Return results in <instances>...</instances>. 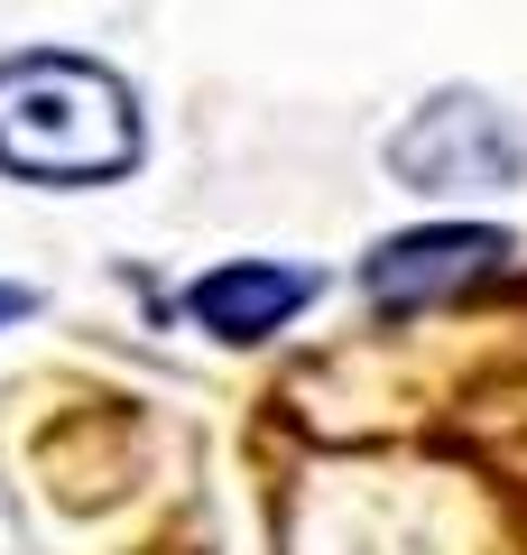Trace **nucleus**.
<instances>
[{"mask_svg":"<svg viewBox=\"0 0 527 555\" xmlns=\"http://www.w3.org/2000/svg\"><path fill=\"white\" fill-rule=\"evenodd\" d=\"M139 167V102L93 56H0V177L112 185Z\"/></svg>","mask_w":527,"mask_h":555,"instance_id":"f257e3e1","label":"nucleus"},{"mask_svg":"<svg viewBox=\"0 0 527 555\" xmlns=\"http://www.w3.org/2000/svg\"><path fill=\"white\" fill-rule=\"evenodd\" d=\"M389 167L416 195H509L527 177V120L490 93H435L408 130L389 139Z\"/></svg>","mask_w":527,"mask_h":555,"instance_id":"f03ea898","label":"nucleus"},{"mask_svg":"<svg viewBox=\"0 0 527 555\" xmlns=\"http://www.w3.org/2000/svg\"><path fill=\"white\" fill-rule=\"evenodd\" d=\"M509 259V232L490 222H426V232H398L361 259V287H371L389 315H416L435 297H463L472 278H490Z\"/></svg>","mask_w":527,"mask_h":555,"instance_id":"7ed1b4c3","label":"nucleus"},{"mask_svg":"<svg viewBox=\"0 0 527 555\" xmlns=\"http://www.w3.org/2000/svg\"><path fill=\"white\" fill-rule=\"evenodd\" d=\"M314 287H324V278L287 269V259H232V269H214V278L185 287V315H195L204 334H222V343H259V334H278Z\"/></svg>","mask_w":527,"mask_h":555,"instance_id":"20e7f679","label":"nucleus"},{"mask_svg":"<svg viewBox=\"0 0 527 555\" xmlns=\"http://www.w3.org/2000/svg\"><path fill=\"white\" fill-rule=\"evenodd\" d=\"M28 306H38V297H28V287H0V324H20Z\"/></svg>","mask_w":527,"mask_h":555,"instance_id":"39448f33","label":"nucleus"}]
</instances>
